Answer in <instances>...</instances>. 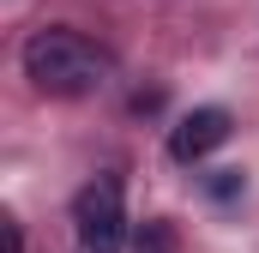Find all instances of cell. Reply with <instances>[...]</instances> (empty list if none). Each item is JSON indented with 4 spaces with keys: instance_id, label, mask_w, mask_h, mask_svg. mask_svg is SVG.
<instances>
[{
    "instance_id": "1",
    "label": "cell",
    "mask_w": 259,
    "mask_h": 253,
    "mask_svg": "<svg viewBox=\"0 0 259 253\" xmlns=\"http://www.w3.org/2000/svg\"><path fill=\"white\" fill-rule=\"evenodd\" d=\"M24 78L42 97H97L115 78V61L91 36L49 24V30H30V43H24Z\"/></svg>"
},
{
    "instance_id": "2",
    "label": "cell",
    "mask_w": 259,
    "mask_h": 253,
    "mask_svg": "<svg viewBox=\"0 0 259 253\" xmlns=\"http://www.w3.org/2000/svg\"><path fill=\"white\" fill-rule=\"evenodd\" d=\"M72 229H78V253H121V241H127V193H121V175H97L91 187H78Z\"/></svg>"
},
{
    "instance_id": "3",
    "label": "cell",
    "mask_w": 259,
    "mask_h": 253,
    "mask_svg": "<svg viewBox=\"0 0 259 253\" xmlns=\"http://www.w3.org/2000/svg\"><path fill=\"white\" fill-rule=\"evenodd\" d=\"M223 139H229V109H193V115H181V126L169 133V151H175V163H199Z\"/></svg>"
},
{
    "instance_id": "4",
    "label": "cell",
    "mask_w": 259,
    "mask_h": 253,
    "mask_svg": "<svg viewBox=\"0 0 259 253\" xmlns=\"http://www.w3.org/2000/svg\"><path fill=\"white\" fill-rule=\"evenodd\" d=\"M151 253H163V247H151Z\"/></svg>"
}]
</instances>
